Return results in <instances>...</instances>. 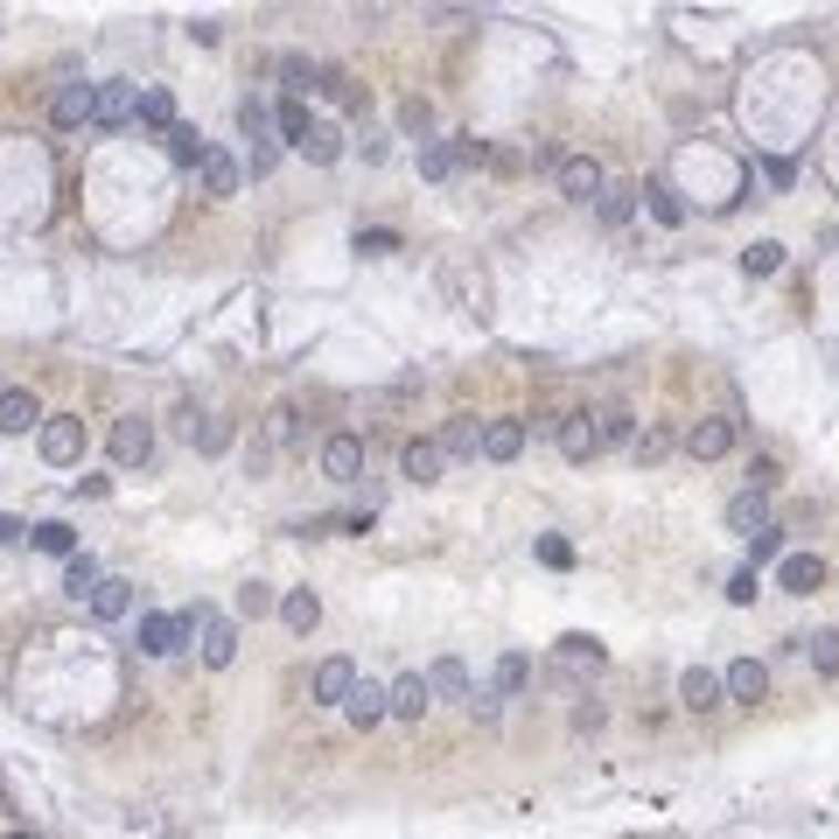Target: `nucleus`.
<instances>
[{
	"mask_svg": "<svg viewBox=\"0 0 839 839\" xmlns=\"http://www.w3.org/2000/svg\"><path fill=\"white\" fill-rule=\"evenodd\" d=\"M636 196H644L636 183H609L602 196H594V217H602V225H630V217H636Z\"/></svg>",
	"mask_w": 839,
	"mask_h": 839,
	"instance_id": "28",
	"label": "nucleus"
},
{
	"mask_svg": "<svg viewBox=\"0 0 839 839\" xmlns=\"http://www.w3.org/2000/svg\"><path fill=\"white\" fill-rule=\"evenodd\" d=\"M92 105H99V84H63L50 99V120L56 126H92Z\"/></svg>",
	"mask_w": 839,
	"mask_h": 839,
	"instance_id": "15",
	"label": "nucleus"
},
{
	"mask_svg": "<svg viewBox=\"0 0 839 839\" xmlns=\"http://www.w3.org/2000/svg\"><path fill=\"white\" fill-rule=\"evenodd\" d=\"M400 126H406V134H427V126H434L427 99H406V105H400Z\"/></svg>",
	"mask_w": 839,
	"mask_h": 839,
	"instance_id": "47",
	"label": "nucleus"
},
{
	"mask_svg": "<svg viewBox=\"0 0 839 839\" xmlns=\"http://www.w3.org/2000/svg\"><path fill=\"white\" fill-rule=\"evenodd\" d=\"M189 448L225 455V448H231V427H225V419H189Z\"/></svg>",
	"mask_w": 839,
	"mask_h": 839,
	"instance_id": "37",
	"label": "nucleus"
},
{
	"mask_svg": "<svg viewBox=\"0 0 839 839\" xmlns=\"http://www.w3.org/2000/svg\"><path fill=\"white\" fill-rule=\"evenodd\" d=\"M777 267H784V246H777V238H756V246H742V273H748V280H769Z\"/></svg>",
	"mask_w": 839,
	"mask_h": 839,
	"instance_id": "35",
	"label": "nucleus"
},
{
	"mask_svg": "<svg viewBox=\"0 0 839 839\" xmlns=\"http://www.w3.org/2000/svg\"><path fill=\"white\" fill-rule=\"evenodd\" d=\"M0 839H42V832H0Z\"/></svg>",
	"mask_w": 839,
	"mask_h": 839,
	"instance_id": "52",
	"label": "nucleus"
},
{
	"mask_svg": "<svg viewBox=\"0 0 839 839\" xmlns=\"http://www.w3.org/2000/svg\"><path fill=\"white\" fill-rule=\"evenodd\" d=\"M469 714L476 721H497V693H469Z\"/></svg>",
	"mask_w": 839,
	"mask_h": 839,
	"instance_id": "50",
	"label": "nucleus"
},
{
	"mask_svg": "<svg viewBox=\"0 0 839 839\" xmlns=\"http://www.w3.org/2000/svg\"><path fill=\"white\" fill-rule=\"evenodd\" d=\"M308 126H315V120H308V105H301V99H280V105H273V134H280L287 147H301V141H308Z\"/></svg>",
	"mask_w": 839,
	"mask_h": 839,
	"instance_id": "32",
	"label": "nucleus"
},
{
	"mask_svg": "<svg viewBox=\"0 0 839 839\" xmlns=\"http://www.w3.org/2000/svg\"><path fill=\"white\" fill-rule=\"evenodd\" d=\"M777 553H784V525H777V518H769V525H763V532H756V539H748V567H756V573H763V560H777Z\"/></svg>",
	"mask_w": 839,
	"mask_h": 839,
	"instance_id": "42",
	"label": "nucleus"
},
{
	"mask_svg": "<svg viewBox=\"0 0 839 839\" xmlns=\"http://www.w3.org/2000/svg\"><path fill=\"white\" fill-rule=\"evenodd\" d=\"M594 441H602V448H623V441H636V413H630L623 400H609L602 413H594Z\"/></svg>",
	"mask_w": 839,
	"mask_h": 839,
	"instance_id": "24",
	"label": "nucleus"
},
{
	"mask_svg": "<svg viewBox=\"0 0 839 839\" xmlns=\"http://www.w3.org/2000/svg\"><path fill=\"white\" fill-rule=\"evenodd\" d=\"M602 657H609V651L594 644V636H581V630H573V636H560V665H588V672H594Z\"/></svg>",
	"mask_w": 839,
	"mask_h": 839,
	"instance_id": "40",
	"label": "nucleus"
},
{
	"mask_svg": "<svg viewBox=\"0 0 839 839\" xmlns=\"http://www.w3.org/2000/svg\"><path fill=\"white\" fill-rule=\"evenodd\" d=\"M539 560H546V567H573V546L546 532V539H539Z\"/></svg>",
	"mask_w": 839,
	"mask_h": 839,
	"instance_id": "48",
	"label": "nucleus"
},
{
	"mask_svg": "<svg viewBox=\"0 0 839 839\" xmlns=\"http://www.w3.org/2000/svg\"><path fill=\"white\" fill-rule=\"evenodd\" d=\"M721 693L735 700V706H756L769 693V665H763V657H735V665L721 672Z\"/></svg>",
	"mask_w": 839,
	"mask_h": 839,
	"instance_id": "7",
	"label": "nucleus"
},
{
	"mask_svg": "<svg viewBox=\"0 0 839 839\" xmlns=\"http://www.w3.org/2000/svg\"><path fill=\"white\" fill-rule=\"evenodd\" d=\"M727 448H735V419H693L686 427V455L693 462H721Z\"/></svg>",
	"mask_w": 839,
	"mask_h": 839,
	"instance_id": "10",
	"label": "nucleus"
},
{
	"mask_svg": "<svg viewBox=\"0 0 839 839\" xmlns=\"http://www.w3.org/2000/svg\"><path fill=\"white\" fill-rule=\"evenodd\" d=\"M756 588H763V573H756V567H742L735 581H727V602H735V609H748V602H756Z\"/></svg>",
	"mask_w": 839,
	"mask_h": 839,
	"instance_id": "46",
	"label": "nucleus"
},
{
	"mask_svg": "<svg viewBox=\"0 0 839 839\" xmlns=\"http://www.w3.org/2000/svg\"><path fill=\"white\" fill-rule=\"evenodd\" d=\"M273 602H280V594H273L267 581H246V588H238V615H267Z\"/></svg>",
	"mask_w": 839,
	"mask_h": 839,
	"instance_id": "44",
	"label": "nucleus"
},
{
	"mask_svg": "<svg viewBox=\"0 0 839 839\" xmlns=\"http://www.w3.org/2000/svg\"><path fill=\"white\" fill-rule=\"evenodd\" d=\"M308 168H329V162H343V126H329V120H315L308 126V141L294 147Z\"/></svg>",
	"mask_w": 839,
	"mask_h": 839,
	"instance_id": "20",
	"label": "nucleus"
},
{
	"mask_svg": "<svg viewBox=\"0 0 839 839\" xmlns=\"http://www.w3.org/2000/svg\"><path fill=\"white\" fill-rule=\"evenodd\" d=\"M0 392H8V385H0Z\"/></svg>",
	"mask_w": 839,
	"mask_h": 839,
	"instance_id": "53",
	"label": "nucleus"
},
{
	"mask_svg": "<svg viewBox=\"0 0 839 839\" xmlns=\"http://www.w3.org/2000/svg\"><path fill=\"white\" fill-rule=\"evenodd\" d=\"M525 686H532V657H525V651H504L497 657V700H511Z\"/></svg>",
	"mask_w": 839,
	"mask_h": 839,
	"instance_id": "34",
	"label": "nucleus"
},
{
	"mask_svg": "<svg viewBox=\"0 0 839 839\" xmlns=\"http://www.w3.org/2000/svg\"><path fill=\"white\" fill-rule=\"evenodd\" d=\"M196 175H204V196H238V162L225 147H210L204 162H196Z\"/></svg>",
	"mask_w": 839,
	"mask_h": 839,
	"instance_id": "25",
	"label": "nucleus"
},
{
	"mask_svg": "<svg viewBox=\"0 0 839 839\" xmlns=\"http://www.w3.org/2000/svg\"><path fill=\"white\" fill-rule=\"evenodd\" d=\"M21 532H29V525H21V518H8V511H0V546H14Z\"/></svg>",
	"mask_w": 839,
	"mask_h": 839,
	"instance_id": "51",
	"label": "nucleus"
},
{
	"mask_svg": "<svg viewBox=\"0 0 839 839\" xmlns=\"http://www.w3.org/2000/svg\"><path fill=\"white\" fill-rule=\"evenodd\" d=\"M141 113V84H126V77H113V84H99V105H92V126H126Z\"/></svg>",
	"mask_w": 839,
	"mask_h": 839,
	"instance_id": "9",
	"label": "nucleus"
},
{
	"mask_svg": "<svg viewBox=\"0 0 839 839\" xmlns=\"http://www.w3.org/2000/svg\"><path fill=\"white\" fill-rule=\"evenodd\" d=\"M42 413L35 406V392H0V434H29V427H42Z\"/></svg>",
	"mask_w": 839,
	"mask_h": 839,
	"instance_id": "21",
	"label": "nucleus"
},
{
	"mask_svg": "<svg viewBox=\"0 0 839 839\" xmlns=\"http://www.w3.org/2000/svg\"><path fill=\"white\" fill-rule=\"evenodd\" d=\"M763 525H769V497H763V490H742V497H727V532L756 539Z\"/></svg>",
	"mask_w": 839,
	"mask_h": 839,
	"instance_id": "19",
	"label": "nucleus"
},
{
	"mask_svg": "<svg viewBox=\"0 0 839 839\" xmlns=\"http://www.w3.org/2000/svg\"><path fill=\"white\" fill-rule=\"evenodd\" d=\"M105 448H113V462H120V469H141V462L154 455V419H141V413L113 419V434H105Z\"/></svg>",
	"mask_w": 839,
	"mask_h": 839,
	"instance_id": "5",
	"label": "nucleus"
},
{
	"mask_svg": "<svg viewBox=\"0 0 839 839\" xmlns=\"http://www.w3.org/2000/svg\"><path fill=\"white\" fill-rule=\"evenodd\" d=\"M358 252L364 259H392L400 252V231H358Z\"/></svg>",
	"mask_w": 839,
	"mask_h": 839,
	"instance_id": "45",
	"label": "nucleus"
},
{
	"mask_svg": "<svg viewBox=\"0 0 839 839\" xmlns=\"http://www.w3.org/2000/svg\"><path fill=\"white\" fill-rule=\"evenodd\" d=\"M322 476L329 483H358L364 476V441L358 434H329L322 441Z\"/></svg>",
	"mask_w": 839,
	"mask_h": 839,
	"instance_id": "8",
	"label": "nucleus"
},
{
	"mask_svg": "<svg viewBox=\"0 0 839 839\" xmlns=\"http://www.w3.org/2000/svg\"><path fill=\"white\" fill-rule=\"evenodd\" d=\"M385 700H392V721H419V714L434 706V693H427V679H419V672L392 679V686H385Z\"/></svg>",
	"mask_w": 839,
	"mask_h": 839,
	"instance_id": "16",
	"label": "nucleus"
},
{
	"mask_svg": "<svg viewBox=\"0 0 839 839\" xmlns=\"http://www.w3.org/2000/svg\"><path fill=\"white\" fill-rule=\"evenodd\" d=\"M294 419H301L294 406H280V413L267 419V448H294V441H301V427H294Z\"/></svg>",
	"mask_w": 839,
	"mask_h": 839,
	"instance_id": "43",
	"label": "nucleus"
},
{
	"mask_svg": "<svg viewBox=\"0 0 839 839\" xmlns=\"http://www.w3.org/2000/svg\"><path fill=\"white\" fill-rule=\"evenodd\" d=\"M798 644H805V651H811V665H819V672H826V679H832V672H839V630H819V636H798Z\"/></svg>",
	"mask_w": 839,
	"mask_h": 839,
	"instance_id": "41",
	"label": "nucleus"
},
{
	"mask_svg": "<svg viewBox=\"0 0 839 839\" xmlns=\"http://www.w3.org/2000/svg\"><path fill=\"white\" fill-rule=\"evenodd\" d=\"M238 134H246L252 147H267L273 141V105L267 99H246V105H238Z\"/></svg>",
	"mask_w": 839,
	"mask_h": 839,
	"instance_id": "33",
	"label": "nucleus"
},
{
	"mask_svg": "<svg viewBox=\"0 0 839 839\" xmlns=\"http://www.w3.org/2000/svg\"><path fill=\"white\" fill-rule=\"evenodd\" d=\"M189 636H196V609H189V615H162V609L141 615V651H147V657H175Z\"/></svg>",
	"mask_w": 839,
	"mask_h": 839,
	"instance_id": "2",
	"label": "nucleus"
},
{
	"mask_svg": "<svg viewBox=\"0 0 839 839\" xmlns=\"http://www.w3.org/2000/svg\"><path fill=\"white\" fill-rule=\"evenodd\" d=\"M434 448H441V455H455V462L483 455V419H469V413H462V419H448V434H441Z\"/></svg>",
	"mask_w": 839,
	"mask_h": 839,
	"instance_id": "27",
	"label": "nucleus"
},
{
	"mask_svg": "<svg viewBox=\"0 0 839 839\" xmlns=\"http://www.w3.org/2000/svg\"><path fill=\"white\" fill-rule=\"evenodd\" d=\"M350 686H358V665H350V657H322L315 665V706H343Z\"/></svg>",
	"mask_w": 839,
	"mask_h": 839,
	"instance_id": "12",
	"label": "nucleus"
},
{
	"mask_svg": "<svg viewBox=\"0 0 839 839\" xmlns=\"http://www.w3.org/2000/svg\"><path fill=\"white\" fill-rule=\"evenodd\" d=\"M35 546H42V553H56V560H71L77 553V532L63 518H50V525H35Z\"/></svg>",
	"mask_w": 839,
	"mask_h": 839,
	"instance_id": "39",
	"label": "nucleus"
},
{
	"mask_svg": "<svg viewBox=\"0 0 839 839\" xmlns=\"http://www.w3.org/2000/svg\"><path fill=\"white\" fill-rule=\"evenodd\" d=\"M196 644H204L210 672H225L238 657V623H231V615H217V609H196Z\"/></svg>",
	"mask_w": 839,
	"mask_h": 839,
	"instance_id": "3",
	"label": "nucleus"
},
{
	"mask_svg": "<svg viewBox=\"0 0 839 839\" xmlns=\"http://www.w3.org/2000/svg\"><path fill=\"white\" fill-rule=\"evenodd\" d=\"M636 455H644V462H657V455H672V434H665V427H651L644 441H636Z\"/></svg>",
	"mask_w": 839,
	"mask_h": 839,
	"instance_id": "49",
	"label": "nucleus"
},
{
	"mask_svg": "<svg viewBox=\"0 0 839 839\" xmlns=\"http://www.w3.org/2000/svg\"><path fill=\"white\" fill-rule=\"evenodd\" d=\"M162 141H168V154H175V162H183V168H196V162H204V154H210V141H204V134H196V126H189V120H175V126H168V134H162Z\"/></svg>",
	"mask_w": 839,
	"mask_h": 839,
	"instance_id": "31",
	"label": "nucleus"
},
{
	"mask_svg": "<svg viewBox=\"0 0 839 839\" xmlns=\"http://www.w3.org/2000/svg\"><path fill=\"white\" fill-rule=\"evenodd\" d=\"M553 434H560V455H567V462H588V455H602V441H594V413H567Z\"/></svg>",
	"mask_w": 839,
	"mask_h": 839,
	"instance_id": "17",
	"label": "nucleus"
},
{
	"mask_svg": "<svg viewBox=\"0 0 839 839\" xmlns=\"http://www.w3.org/2000/svg\"><path fill=\"white\" fill-rule=\"evenodd\" d=\"M134 120H147V126H162V134H168V126H175V99L162 92V84H147V92H141V113Z\"/></svg>",
	"mask_w": 839,
	"mask_h": 839,
	"instance_id": "38",
	"label": "nucleus"
},
{
	"mask_svg": "<svg viewBox=\"0 0 839 839\" xmlns=\"http://www.w3.org/2000/svg\"><path fill=\"white\" fill-rule=\"evenodd\" d=\"M35 441H42V462L50 469H71V462H84V419L77 413H50L35 427Z\"/></svg>",
	"mask_w": 839,
	"mask_h": 839,
	"instance_id": "1",
	"label": "nucleus"
},
{
	"mask_svg": "<svg viewBox=\"0 0 839 839\" xmlns=\"http://www.w3.org/2000/svg\"><path fill=\"white\" fill-rule=\"evenodd\" d=\"M427 693L434 700H462V706H469V672H462V657H434V672H427Z\"/></svg>",
	"mask_w": 839,
	"mask_h": 839,
	"instance_id": "23",
	"label": "nucleus"
},
{
	"mask_svg": "<svg viewBox=\"0 0 839 839\" xmlns=\"http://www.w3.org/2000/svg\"><path fill=\"white\" fill-rule=\"evenodd\" d=\"M469 162H483V141H469V134L419 147V175H427V183H448V175H455V168H469Z\"/></svg>",
	"mask_w": 839,
	"mask_h": 839,
	"instance_id": "4",
	"label": "nucleus"
},
{
	"mask_svg": "<svg viewBox=\"0 0 839 839\" xmlns=\"http://www.w3.org/2000/svg\"><path fill=\"white\" fill-rule=\"evenodd\" d=\"M679 700H686L693 714H714V706L727 700V693H721V672H706V665H693V672H679Z\"/></svg>",
	"mask_w": 839,
	"mask_h": 839,
	"instance_id": "18",
	"label": "nucleus"
},
{
	"mask_svg": "<svg viewBox=\"0 0 839 839\" xmlns=\"http://www.w3.org/2000/svg\"><path fill=\"white\" fill-rule=\"evenodd\" d=\"M819 581H826V560H819V553H784V560H777V588H784V594H811Z\"/></svg>",
	"mask_w": 839,
	"mask_h": 839,
	"instance_id": "14",
	"label": "nucleus"
},
{
	"mask_svg": "<svg viewBox=\"0 0 839 839\" xmlns=\"http://www.w3.org/2000/svg\"><path fill=\"white\" fill-rule=\"evenodd\" d=\"M525 455V419H483V462H518Z\"/></svg>",
	"mask_w": 839,
	"mask_h": 839,
	"instance_id": "13",
	"label": "nucleus"
},
{
	"mask_svg": "<svg viewBox=\"0 0 839 839\" xmlns=\"http://www.w3.org/2000/svg\"><path fill=\"white\" fill-rule=\"evenodd\" d=\"M343 714H350V727H379V721L392 714V700H385L379 679H358V686H350V700H343Z\"/></svg>",
	"mask_w": 839,
	"mask_h": 839,
	"instance_id": "11",
	"label": "nucleus"
},
{
	"mask_svg": "<svg viewBox=\"0 0 839 839\" xmlns=\"http://www.w3.org/2000/svg\"><path fill=\"white\" fill-rule=\"evenodd\" d=\"M99 581H105L99 560H92V553H71V567H63V594H71V602H92Z\"/></svg>",
	"mask_w": 839,
	"mask_h": 839,
	"instance_id": "30",
	"label": "nucleus"
},
{
	"mask_svg": "<svg viewBox=\"0 0 839 839\" xmlns=\"http://www.w3.org/2000/svg\"><path fill=\"white\" fill-rule=\"evenodd\" d=\"M644 196H651V217H657V225H686V204H679L672 183H644Z\"/></svg>",
	"mask_w": 839,
	"mask_h": 839,
	"instance_id": "36",
	"label": "nucleus"
},
{
	"mask_svg": "<svg viewBox=\"0 0 839 839\" xmlns=\"http://www.w3.org/2000/svg\"><path fill=\"white\" fill-rule=\"evenodd\" d=\"M280 623H287V630H301V636L315 630V623H322V602H315V588H287V594H280Z\"/></svg>",
	"mask_w": 839,
	"mask_h": 839,
	"instance_id": "26",
	"label": "nucleus"
},
{
	"mask_svg": "<svg viewBox=\"0 0 839 839\" xmlns=\"http://www.w3.org/2000/svg\"><path fill=\"white\" fill-rule=\"evenodd\" d=\"M92 615H99V623H120V615H134V581L105 573V581H99V594H92Z\"/></svg>",
	"mask_w": 839,
	"mask_h": 839,
	"instance_id": "22",
	"label": "nucleus"
},
{
	"mask_svg": "<svg viewBox=\"0 0 839 839\" xmlns=\"http://www.w3.org/2000/svg\"><path fill=\"white\" fill-rule=\"evenodd\" d=\"M553 175H560V196H573V204H594V196L609 189V175H602V162H594V154H567Z\"/></svg>",
	"mask_w": 839,
	"mask_h": 839,
	"instance_id": "6",
	"label": "nucleus"
},
{
	"mask_svg": "<svg viewBox=\"0 0 839 839\" xmlns=\"http://www.w3.org/2000/svg\"><path fill=\"white\" fill-rule=\"evenodd\" d=\"M441 455L434 441H406V455H400V469H406V483H441Z\"/></svg>",
	"mask_w": 839,
	"mask_h": 839,
	"instance_id": "29",
	"label": "nucleus"
}]
</instances>
